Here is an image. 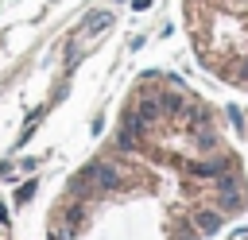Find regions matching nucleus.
I'll list each match as a JSON object with an SVG mask.
<instances>
[{
	"label": "nucleus",
	"mask_w": 248,
	"mask_h": 240,
	"mask_svg": "<svg viewBox=\"0 0 248 240\" xmlns=\"http://www.w3.org/2000/svg\"><path fill=\"white\" fill-rule=\"evenodd\" d=\"M248 209V155L221 108L147 70L132 81L112 135L58 190L46 240H217Z\"/></svg>",
	"instance_id": "nucleus-1"
},
{
	"label": "nucleus",
	"mask_w": 248,
	"mask_h": 240,
	"mask_svg": "<svg viewBox=\"0 0 248 240\" xmlns=\"http://www.w3.org/2000/svg\"><path fill=\"white\" fill-rule=\"evenodd\" d=\"M182 31L198 70L248 97V0H182Z\"/></svg>",
	"instance_id": "nucleus-2"
},
{
	"label": "nucleus",
	"mask_w": 248,
	"mask_h": 240,
	"mask_svg": "<svg viewBox=\"0 0 248 240\" xmlns=\"http://www.w3.org/2000/svg\"><path fill=\"white\" fill-rule=\"evenodd\" d=\"M225 240H248V232H232V236H225Z\"/></svg>",
	"instance_id": "nucleus-3"
}]
</instances>
